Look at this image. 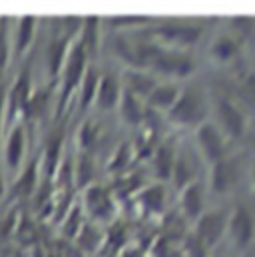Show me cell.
<instances>
[{
  "mask_svg": "<svg viewBox=\"0 0 255 257\" xmlns=\"http://www.w3.org/2000/svg\"><path fill=\"white\" fill-rule=\"evenodd\" d=\"M203 116H205V102H203L201 94L195 90H188V92L180 94L176 104L170 110L172 122L184 124V126L199 124L203 120Z\"/></svg>",
  "mask_w": 255,
  "mask_h": 257,
  "instance_id": "6da1fadb",
  "label": "cell"
},
{
  "mask_svg": "<svg viewBox=\"0 0 255 257\" xmlns=\"http://www.w3.org/2000/svg\"><path fill=\"white\" fill-rule=\"evenodd\" d=\"M84 64H86V50L82 44H76L66 60V70H64V94H62V106L68 100L70 92L80 84L82 72H84Z\"/></svg>",
  "mask_w": 255,
  "mask_h": 257,
  "instance_id": "7a4b0ae2",
  "label": "cell"
},
{
  "mask_svg": "<svg viewBox=\"0 0 255 257\" xmlns=\"http://www.w3.org/2000/svg\"><path fill=\"white\" fill-rule=\"evenodd\" d=\"M223 227H225V217H223V213H219V211L205 213V215L197 221L195 237H197L205 247H211V245H215L217 239L221 237Z\"/></svg>",
  "mask_w": 255,
  "mask_h": 257,
  "instance_id": "3957f363",
  "label": "cell"
},
{
  "mask_svg": "<svg viewBox=\"0 0 255 257\" xmlns=\"http://www.w3.org/2000/svg\"><path fill=\"white\" fill-rule=\"evenodd\" d=\"M197 140H199V146H201L203 154L207 156V160H211V162L223 160V140L215 126L201 124L199 132H197Z\"/></svg>",
  "mask_w": 255,
  "mask_h": 257,
  "instance_id": "277c9868",
  "label": "cell"
},
{
  "mask_svg": "<svg viewBox=\"0 0 255 257\" xmlns=\"http://www.w3.org/2000/svg\"><path fill=\"white\" fill-rule=\"evenodd\" d=\"M229 229H231V235L239 247H245L249 243V239L253 235V221H251V215L245 207H239L233 211V215L229 219Z\"/></svg>",
  "mask_w": 255,
  "mask_h": 257,
  "instance_id": "5b68a950",
  "label": "cell"
},
{
  "mask_svg": "<svg viewBox=\"0 0 255 257\" xmlns=\"http://www.w3.org/2000/svg\"><path fill=\"white\" fill-rule=\"evenodd\" d=\"M217 114H219V120H221L225 132H227L231 138L243 136V128H245L243 116H241V112H239L231 102L219 100V102H217Z\"/></svg>",
  "mask_w": 255,
  "mask_h": 257,
  "instance_id": "8992f818",
  "label": "cell"
},
{
  "mask_svg": "<svg viewBox=\"0 0 255 257\" xmlns=\"http://www.w3.org/2000/svg\"><path fill=\"white\" fill-rule=\"evenodd\" d=\"M28 100H30V78H28V72L24 70L16 78L10 92V116L14 118L18 112H26Z\"/></svg>",
  "mask_w": 255,
  "mask_h": 257,
  "instance_id": "52a82bcc",
  "label": "cell"
},
{
  "mask_svg": "<svg viewBox=\"0 0 255 257\" xmlns=\"http://www.w3.org/2000/svg\"><path fill=\"white\" fill-rule=\"evenodd\" d=\"M22 156H24V130L20 126L10 132V138L6 142V152H4V158H6V164L16 170L22 162Z\"/></svg>",
  "mask_w": 255,
  "mask_h": 257,
  "instance_id": "ba28073f",
  "label": "cell"
},
{
  "mask_svg": "<svg viewBox=\"0 0 255 257\" xmlns=\"http://www.w3.org/2000/svg\"><path fill=\"white\" fill-rule=\"evenodd\" d=\"M178 96H180L178 88L166 84V86H156V88L152 90V94L148 96V102H150L152 108H158V110H172V106L176 104Z\"/></svg>",
  "mask_w": 255,
  "mask_h": 257,
  "instance_id": "9c48e42d",
  "label": "cell"
},
{
  "mask_svg": "<svg viewBox=\"0 0 255 257\" xmlns=\"http://www.w3.org/2000/svg\"><path fill=\"white\" fill-rule=\"evenodd\" d=\"M182 203H184V211H186L188 217H197L201 207H203V188H201V184H197V182L190 184L184 192Z\"/></svg>",
  "mask_w": 255,
  "mask_h": 257,
  "instance_id": "30bf717a",
  "label": "cell"
},
{
  "mask_svg": "<svg viewBox=\"0 0 255 257\" xmlns=\"http://www.w3.org/2000/svg\"><path fill=\"white\" fill-rule=\"evenodd\" d=\"M158 34L162 38L174 40V42H195L197 36H199V30L197 28H191V26H174V24H168V26L160 28Z\"/></svg>",
  "mask_w": 255,
  "mask_h": 257,
  "instance_id": "8fae6325",
  "label": "cell"
},
{
  "mask_svg": "<svg viewBox=\"0 0 255 257\" xmlns=\"http://www.w3.org/2000/svg\"><path fill=\"white\" fill-rule=\"evenodd\" d=\"M98 104L100 108H112L118 102V82L112 76L102 78V82H98Z\"/></svg>",
  "mask_w": 255,
  "mask_h": 257,
  "instance_id": "7c38bea8",
  "label": "cell"
},
{
  "mask_svg": "<svg viewBox=\"0 0 255 257\" xmlns=\"http://www.w3.org/2000/svg\"><path fill=\"white\" fill-rule=\"evenodd\" d=\"M128 92L130 94H140V96H150L152 90L156 88L154 78H150L144 72H130L128 74Z\"/></svg>",
  "mask_w": 255,
  "mask_h": 257,
  "instance_id": "4fadbf2b",
  "label": "cell"
},
{
  "mask_svg": "<svg viewBox=\"0 0 255 257\" xmlns=\"http://www.w3.org/2000/svg\"><path fill=\"white\" fill-rule=\"evenodd\" d=\"M86 199H88V207H90V211L94 215L106 217L110 213L112 205H110V199H108V195H106V192L102 188H92L88 192V195H86Z\"/></svg>",
  "mask_w": 255,
  "mask_h": 257,
  "instance_id": "5bb4252c",
  "label": "cell"
},
{
  "mask_svg": "<svg viewBox=\"0 0 255 257\" xmlns=\"http://www.w3.org/2000/svg\"><path fill=\"white\" fill-rule=\"evenodd\" d=\"M34 22L36 18L34 16H24L18 24V34H16V54H22L30 42H32V36H34Z\"/></svg>",
  "mask_w": 255,
  "mask_h": 257,
  "instance_id": "9a60e30c",
  "label": "cell"
},
{
  "mask_svg": "<svg viewBox=\"0 0 255 257\" xmlns=\"http://www.w3.org/2000/svg\"><path fill=\"white\" fill-rule=\"evenodd\" d=\"M231 178H233V168L229 162L225 160H219L215 162V168H213V176H211V182H213V188L217 192H225L231 184Z\"/></svg>",
  "mask_w": 255,
  "mask_h": 257,
  "instance_id": "2e32d148",
  "label": "cell"
},
{
  "mask_svg": "<svg viewBox=\"0 0 255 257\" xmlns=\"http://www.w3.org/2000/svg\"><path fill=\"white\" fill-rule=\"evenodd\" d=\"M34 186H36V162H32V164L22 172V176L16 180V184H14V193L20 195V197H26V195L32 193Z\"/></svg>",
  "mask_w": 255,
  "mask_h": 257,
  "instance_id": "e0dca14e",
  "label": "cell"
},
{
  "mask_svg": "<svg viewBox=\"0 0 255 257\" xmlns=\"http://www.w3.org/2000/svg\"><path fill=\"white\" fill-rule=\"evenodd\" d=\"M172 168H174V152L170 146H162L156 156V174L168 180L172 176Z\"/></svg>",
  "mask_w": 255,
  "mask_h": 257,
  "instance_id": "ac0fdd59",
  "label": "cell"
},
{
  "mask_svg": "<svg viewBox=\"0 0 255 257\" xmlns=\"http://www.w3.org/2000/svg\"><path fill=\"white\" fill-rule=\"evenodd\" d=\"M172 174L176 178V184L178 186H190L191 184V176H193V164L186 156H180L178 160H174V168H172Z\"/></svg>",
  "mask_w": 255,
  "mask_h": 257,
  "instance_id": "d6986e66",
  "label": "cell"
},
{
  "mask_svg": "<svg viewBox=\"0 0 255 257\" xmlns=\"http://www.w3.org/2000/svg\"><path fill=\"white\" fill-rule=\"evenodd\" d=\"M64 56H66V40L58 38L48 48V68L52 74H58V70L64 62Z\"/></svg>",
  "mask_w": 255,
  "mask_h": 257,
  "instance_id": "ffe728a7",
  "label": "cell"
},
{
  "mask_svg": "<svg viewBox=\"0 0 255 257\" xmlns=\"http://www.w3.org/2000/svg\"><path fill=\"white\" fill-rule=\"evenodd\" d=\"M96 90H98V74L94 68H90L82 82V108H86L92 102V98L96 96Z\"/></svg>",
  "mask_w": 255,
  "mask_h": 257,
  "instance_id": "44dd1931",
  "label": "cell"
},
{
  "mask_svg": "<svg viewBox=\"0 0 255 257\" xmlns=\"http://www.w3.org/2000/svg\"><path fill=\"white\" fill-rule=\"evenodd\" d=\"M60 144H62V138H52L46 146V162H44V168H46V174L52 176L54 174V168H56V162H58V154H60Z\"/></svg>",
  "mask_w": 255,
  "mask_h": 257,
  "instance_id": "7402d4cb",
  "label": "cell"
},
{
  "mask_svg": "<svg viewBox=\"0 0 255 257\" xmlns=\"http://www.w3.org/2000/svg\"><path fill=\"white\" fill-rule=\"evenodd\" d=\"M14 231H16L18 241H20V243H24V245H28V243H34V241H36V231H34V225H32V221H30L28 217L20 219V221H18V225L14 227Z\"/></svg>",
  "mask_w": 255,
  "mask_h": 257,
  "instance_id": "603a6c76",
  "label": "cell"
},
{
  "mask_svg": "<svg viewBox=\"0 0 255 257\" xmlns=\"http://www.w3.org/2000/svg\"><path fill=\"white\" fill-rule=\"evenodd\" d=\"M142 203H144L148 209H152V211H160L162 205H164V192H162V188L154 186V188L146 190L144 195H142Z\"/></svg>",
  "mask_w": 255,
  "mask_h": 257,
  "instance_id": "cb8c5ba5",
  "label": "cell"
},
{
  "mask_svg": "<svg viewBox=\"0 0 255 257\" xmlns=\"http://www.w3.org/2000/svg\"><path fill=\"white\" fill-rule=\"evenodd\" d=\"M122 102H124V104H122V112H124V118H126L128 122H132V124H138L142 110H140V104H136V98H134V94L126 92Z\"/></svg>",
  "mask_w": 255,
  "mask_h": 257,
  "instance_id": "d4e9b609",
  "label": "cell"
},
{
  "mask_svg": "<svg viewBox=\"0 0 255 257\" xmlns=\"http://www.w3.org/2000/svg\"><path fill=\"white\" fill-rule=\"evenodd\" d=\"M96 30H98V18H86V24H84V38H82V46H84V50L88 48V50H94L96 48Z\"/></svg>",
  "mask_w": 255,
  "mask_h": 257,
  "instance_id": "484cf974",
  "label": "cell"
},
{
  "mask_svg": "<svg viewBox=\"0 0 255 257\" xmlns=\"http://www.w3.org/2000/svg\"><path fill=\"white\" fill-rule=\"evenodd\" d=\"M233 52H235V42H233L231 38H219V40L213 44V54H215L217 58L227 60V58L233 56Z\"/></svg>",
  "mask_w": 255,
  "mask_h": 257,
  "instance_id": "4316f807",
  "label": "cell"
},
{
  "mask_svg": "<svg viewBox=\"0 0 255 257\" xmlns=\"http://www.w3.org/2000/svg\"><path fill=\"white\" fill-rule=\"evenodd\" d=\"M186 251H188V255L190 257H207V253H205V245H203L195 235L188 237V241H186Z\"/></svg>",
  "mask_w": 255,
  "mask_h": 257,
  "instance_id": "83f0119b",
  "label": "cell"
},
{
  "mask_svg": "<svg viewBox=\"0 0 255 257\" xmlns=\"http://www.w3.org/2000/svg\"><path fill=\"white\" fill-rule=\"evenodd\" d=\"M90 176H92V162L84 156L80 158V164H78V184L84 186L90 180Z\"/></svg>",
  "mask_w": 255,
  "mask_h": 257,
  "instance_id": "f1b7e54d",
  "label": "cell"
},
{
  "mask_svg": "<svg viewBox=\"0 0 255 257\" xmlns=\"http://www.w3.org/2000/svg\"><path fill=\"white\" fill-rule=\"evenodd\" d=\"M247 86H249V90L255 94V74H251L249 76V80H247Z\"/></svg>",
  "mask_w": 255,
  "mask_h": 257,
  "instance_id": "f546056e",
  "label": "cell"
},
{
  "mask_svg": "<svg viewBox=\"0 0 255 257\" xmlns=\"http://www.w3.org/2000/svg\"><path fill=\"white\" fill-rule=\"evenodd\" d=\"M2 106H4V96L0 94V130H2Z\"/></svg>",
  "mask_w": 255,
  "mask_h": 257,
  "instance_id": "4dcf8cb0",
  "label": "cell"
},
{
  "mask_svg": "<svg viewBox=\"0 0 255 257\" xmlns=\"http://www.w3.org/2000/svg\"><path fill=\"white\" fill-rule=\"evenodd\" d=\"M32 257H44V253H42V249H40V247H36V249H34V255Z\"/></svg>",
  "mask_w": 255,
  "mask_h": 257,
  "instance_id": "1f68e13d",
  "label": "cell"
},
{
  "mask_svg": "<svg viewBox=\"0 0 255 257\" xmlns=\"http://www.w3.org/2000/svg\"><path fill=\"white\" fill-rule=\"evenodd\" d=\"M2 193H4V180H2V174H0V197H2Z\"/></svg>",
  "mask_w": 255,
  "mask_h": 257,
  "instance_id": "d6a6232c",
  "label": "cell"
},
{
  "mask_svg": "<svg viewBox=\"0 0 255 257\" xmlns=\"http://www.w3.org/2000/svg\"><path fill=\"white\" fill-rule=\"evenodd\" d=\"M0 94H2V88H0Z\"/></svg>",
  "mask_w": 255,
  "mask_h": 257,
  "instance_id": "836d02e7",
  "label": "cell"
}]
</instances>
